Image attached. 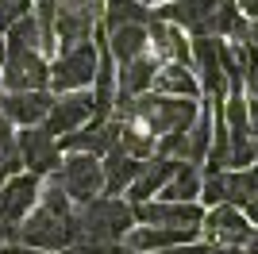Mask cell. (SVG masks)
I'll use <instances>...</instances> for the list:
<instances>
[{
	"label": "cell",
	"mask_w": 258,
	"mask_h": 254,
	"mask_svg": "<svg viewBox=\"0 0 258 254\" xmlns=\"http://www.w3.org/2000/svg\"><path fill=\"white\" fill-rule=\"evenodd\" d=\"M158 197H162V201H181V204L197 201V197H201V169H197L193 162H177L173 177L162 185Z\"/></svg>",
	"instance_id": "603a6c76"
},
{
	"label": "cell",
	"mask_w": 258,
	"mask_h": 254,
	"mask_svg": "<svg viewBox=\"0 0 258 254\" xmlns=\"http://www.w3.org/2000/svg\"><path fill=\"white\" fill-rule=\"evenodd\" d=\"M108 54L116 58L119 66L123 62H135L139 54L151 50V39H147V27H139V23H127V27H116V31H108Z\"/></svg>",
	"instance_id": "44dd1931"
},
{
	"label": "cell",
	"mask_w": 258,
	"mask_h": 254,
	"mask_svg": "<svg viewBox=\"0 0 258 254\" xmlns=\"http://www.w3.org/2000/svg\"><path fill=\"white\" fill-rule=\"evenodd\" d=\"M173 169H177V162L173 158H154V162H143L139 173H135V181L127 185L131 193V204H143V201H151L154 193H162V185L173 177Z\"/></svg>",
	"instance_id": "2e32d148"
},
{
	"label": "cell",
	"mask_w": 258,
	"mask_h": 254,
	"mask_svg": "<svg viewBox=\"0 0 258 254\" xmlns=\"http://www.w3.org/2000/svg\"><path fill=\"white\" fill-rule=\"evenodd\" d=\"M0 254H43V250H31L23 243H0Z\"/></svg>",
	"instance_id": "1f68e13d"
},
{
	"label": "cell",
	"mask_w": 258,
	"mask_h": 254,
	"mask_svg": "<svg viewBox=\"0 0 258 254\" xmlns=\"http://www.w3.org/2000/svg\"><path fill=\"white\" fill-rule=\"evenodd\" d=\"M143 4H147V0H143Z\"/></svg>",
	"instance_id": "f35d334b"
},
{
	"label": "cell",
	"mask_w": 258,
	"mask_h": 254,
	"mask_svg": "<svg viewBox=\"0 0 258 254\" xmlns=\"http://www.w3.org/2000/svg\"><path fill=\"white\" fill-rule=\"evenodd\" d=\"M16 243L31 246V250H43V254H58L74 243V231H70V216H54L46 208H31L16 223Z\"/></svg>",
	"instance_id": "277c9868"
},
{
	"label": "cell",
	"mask_w": 258,
	"mask_h": 254,
	"mask_svg": "<svg viewBox=\"0 0 258 254\" xmlns=\"http://www.w3.org/2000/svg\"><path fill=\"white\" fill-rule=\"evenodd\" d=\"M97 77V42H81V46H70L54 58L50 66V89L54 93H74V89H85Z\"/></svg>",
	"instance_id": "ba28073f"
},
{
	"label": "cell",
	"mask_w": 258,
	"mask_h": 254,
	"mask_svg": "<svg viewBox=\"0 0 258 254\" xmlns=\"http://www.w3.org/2000/svg\"><path fill=\"white\" fill-rule=\"evenodd\" d=\"M131 227H135L131 204L119 197H93L85 204H74V212H70L74 243L97 246L100 254H123V235Z\"/></svg>",
	"instance_id": "6da1fadb"
},
{
	"label": "cell",
	"mask_w": 258,
	"mask_h": 254,
	"mask_svg": "<svg viewBox=\"0 0 258 254\" xmlns=\"http://www.w3.org/2000/svg\"><path fill=\"white\" fill-rule=\"evenodd\" d=\"M131 119L139 127H147L154 139L173 135V131H189V123L197 119V100H185V96H162V93H143L131 100ZM127 123V119H123ZM158 147V143H154Z\"/></svg>",
	"instance_id": "7a4b0ae2"
},
{
	"label": "cell",
	"mask_w": 258,
	"mask_h": 254,
	"mask_svg": "<svg viewBox=\"0 0 258 254\" xmlns=\"http://www.w3.org/2000/svg\"><path fill=\"white\" fill-rule=\"evenodd\" d=\"M58 254H100L97 246H85V243H70L66 250H58Z\"/></svg>",
	"instance_id": "d6a6232c"
},
{
	"label": "cell",
	"mask_w": 258,
	"mask_h": 254,
	"mask_svg": "<svg viewBox=\"0 0 258 254\" xmlns=\"http://www.w3.org/2000/svg\"><path fill=\"white\" fill-rule=\"evenodd\" d=\"M143 162L139 158H131V154H123V150H108L104 162H100V169H104V193L108 197H116V193H123L135 181V173H139Z\"/></svg>",
	"instance_id": "7402d4cb"
},
{
	"label": "cell",
	"mask_w": 258,
	"mask_h": 254,
	"mask_svg": "<svg viewBox=\"0 0 258 254\" xmlns=\"http://www.w3.org/2000/svg\"><path fill=\"white\" fill-rule=\"evenodd\" d=\"M0 66H4V42H0Z\"/></svg>",
	"instance_id": "74e56055"
},
{
	"label": "cell",
	"mask_w": 258,
	"mask_h": 254,
	"mask_svg": "<svg viewBox=\"0 0 258 254\" xmlns=\"http://www.w3.org/2000/svg\"><path fill=\"white\" fill-rule=\"evenodd\" d=\"M208 147H212V104L197 108V119L185 131V162L197 166L201 158H208Z\"/></svg>",
	"instance_id": "d4e9b609"
},
{
	"label": "cell",
	"mask_w": 258,
	"mask_h": 254,
	"mask_svg": "<svg viewBox=\"0 0 258 254\" xmlns=\"http://www.w3.org/2000/svg\"><path fill=\"white\" fill-rule=\"evenodd\" d=\"M39 181L43 177H35V173H12V177L0 185V227H4V223L16 227V223L39 204Z\"/></svg>",
	"instance_id": "4fadbf2b"
},
{
	"label": "cell",
	"mask_w": 258,
	"mask_h": 254,
	"mask_svg": "<svg viewBox=\"0 0 258 254\" xmlns=\"http://www.w3.org/2000/svg\"><path fill=\"white\" fill-rule=\"evenodd\" d=\"M12 173H20V166H0V185L12 177Z\"/></svg>",
	"instance_id": "8d00e7d4"
},
{
	"label": "cell",
	"mask_w": 258,
	"mask_h": 254,
	"mask_svg": "<svg viewBox=\"0 0 258 254\" xmlns=\"http://www.w3.org/2000/svg\"><path fill=\"white\" fill-rule=\"evenodd\" d=\"M154 74H158V58H154L151 50L139 54L135 62H123V66H119V74H116L119 96H143L154 85Z\"/></svg>",
	"instance_id": "d6986e66"
},
{
	"label": "cell",
	"mask_w": 258,
	"mask_h": 254,
	"mask_svg": "<svg viewBox=\"0 0 258 254\" xmlns=\"http://www.w3.org/2000/svg\"><path fill=\"white\" fill-rule=\"evenodd\" d=\"M131 216L143 227H201V220H205V212L197 208L193 201L189 204H181V201H143V204H131Z\"/></svg>",
	"instance_id": "7c38bea8"
},
{
	"label": "cell",
	"mask_w": 258,
	"mask_h": 254,
	"mask_svg": "<svg viewBox=\"0 0 258 254\" xmlns=\"http://www.w3.org/2000/svg\"><path fill=\"white\" fill-rule=\"evenodd\" d=\"M154 12L143 4V0H104V27L108 31H116V27H127V23H139V27H147L151 23Z\"/></svg>",
	"instance_id": "cb8c5ba5"
},
{
	"label": "cell",
	"mask_w": 258,
	"mask_h": 254,
	"mask_svg": "<svg viewBox=\"0 0 258 254\" xmlns=\"http://www.w3.org/2000/svg\"><path fill=\"white\" fill-rule=\"evenodd\" d=\"M193 66L201 74V89H205L212 100L227 93V77H224V66H220V39H193Z\"/></svg>",
	"instance_id": "9a60e30c"
},
{
	"label": "cell",
	"mask_w": 258,
	"mask_h": 254,
	"mask_svg": "<svg viewBox=\"0 0 258 254\" xmlns=\"http://www.w3.org/2000/svg\"><path fill=\"white\" fill-rule=\"evenodd\" d=\"M151 89H154V93H162V96H185V100H193V96L201 93V85H197L193 70H189V66H181V62L158 66V74H154V85H151Z\"/></svg>",
	"instance_id": "ffe728a7"
},
{
	"label": "cell",
	"mask_w": 258,
	"mask_h": 254,
	"mask_svg": "<svg viewBox=\"0 0 258 254\" xmlns=\"http://www.w3.org/2000/svg\"><path fill=\"white\" fill-rule=\"evenodd\" d=\"M54 177H58V185L66 189V197L74 204H85L104 193V169H100V158H93V154L70 150L62 158V166L54 169Z\"/></svg>",
	"instance_id": "8992f818"
},
{
	"label": "cell",
	"mask_w": 258,
	"mask_h": 254,
	"mask_svg": "<svg viewBox=\"0 0 258 254\" xmlns=\"http://www.w3.org/2000/svg\"><path fill=\"white\" fill-rule=\"evenodd\" d=\"M4 35H8V42H4V46H27V50H43V31H39V20H35V12L20 16V20L12 23Z\"/></svg>",
	"instance_id": "4316f807"
},
{
	"label": "cell",
	"mask_w": 258,
	"mask_h": 254,
	"mask_svg": "<svg viewBox=\"0 0 258 254\" xmlns=\"http://www.w3.org/2000/svg\"><path fill=\"white\" fill-rule=\"evenodd\" d=\"M239 212H243V220H247L250 227H258V201H247V204H243Z\"/></svg>",
	"instance_id": "4dcf8cb0"
},
{
	"label": "cell",
	"mask_w": 258,
	"mask_h": 254,
	"mask_svg": "<svg viewBox=\"0 0 258 254\" xmlns=\"http://www.w3.org/2000/svg\"><path fill=\"white\" fill-rule=\"evenodd\" d=\"M50 81V66L39 50L27 46H4V66H0V85L4 93H39Z\"/></svg>",
	"instance_id": "5b68a950"
},
{
	"label": "cell",
	"mask_w": 258,
	"mask_h": 254,
	"mask_svg": "<svg viewBox=\"0 0 258 254\" xmlns=\"http://www.w3.org/2000/svg\"><path fill=\"white\" fill-rule=\"evenodd\" d=\"M50 100L54 96L46 89H39V93H4L0 96V116L20 127H39L50 112Z\"/></svg>",
	"instance_id": "5bb4252c"
},
{
	"label": "cell",
	"mask_w": 258,
	"mask_h": 254,
	"mask_svg": "<svg viewBox=\"0 0 258 254\" xmlns=\"http://www.w3.org/2000/svg\"><path fill=\"white\" fill-rule=\"evenodd\" d=\"M239 16L243 20H258V0H239Z\"/></svg>",
	"instance_id": "f546056e"
},
{
	"label": "cell",
	"mask_w": 258,
	"mask_h": 254,
	"mask_svg": "<svg viewBox=\"0 0 258 254\" xmlns=\"http://www.w3.org/2000/svg\"><path fill=\"white\" fill-rule=\"evenodd\" d=\"M205 254H243V250H239V246H208Z\"/></svg>",
	"instance_id": "e575fe53"
},
{
	"label": "cell",
	"mask_w": 258,
	"mask_h": 254,
	"mask_svg": "<svg viewBox=\"0 0 258 254\" xmlns=\"http://www.w3.org/2000/svg\"><path fill=\"white\" fill-rule=\"evenodd\" d=\"M247 93H250V104H258V70L247 74Z\"/></svg>",
	"instance_id": "836d02e7"
},
{
	"label": "cell",
	"mask_w": 258,
	"mask_h": 254,
	"mask_svg": "<svg viewBox=\"0 0 258 254\" xmlns=\"http://www.w3.org/2000/svg\"><path fill=\"white\" fill-rule=\"evenodd\" d=\"M216 4H220V0H170V4H162V8L154 12V20L173 23V27H181V31H197Z\"/></svg>",
	"instance_id": "e0dca14e"
},
{
	"label": "cell",
	"mask_w": 258,
	"mask_h": 254,
	"mask_svg": "<svg viewBox=\"0 0 258 254\" xmlns=\"http://www.w3.org/2000/svg\"><path fill=\"white\" fill-rule=\"evenodd\" d=\"M85 123H93V93L85 89H74V93H58L50 100V112H46L43 127L50 131L54 139H66L81 131Z\"/></svg>",
	"instance_id": "30bf717a"
},
{
	"label": "cell",
	"mask_w": 258,
	"mask_h": 254,
	"mask_svg": "<svg viewBox=\"0 0 258 254\" xmlns=\"http://www.w3.org/2000/svg\"><path fill=\"white\" fill-rule=\"evenodd\" d=\"M243 254H258V227H254V235L247 239V246H243Z\"/></svg>",
	"instance_id": "d590c367"
},
{
	"label": "cell",
	"mask_w": 258,
	"mask_h": 254,
	"mask_svg": "<svg viewBox=\"0 0 258 254\" xmlns=\"http://www.w3.org/2000/svg\"><path fill=\"white\" fill-rule=\"evenodd\" d=\"M201 235H208V246H239L243 250L247 239L254 235V227L243 220V212L235 204H216L201 220Z\"/></svg>",
	"instance_id": "8fae6325"
},
{
	"label": "cell",
	"mask_w": 258,
	"mask_h": 254,
	"mask_svg": "<svg viewBox=\"0 0 258 254\" xmlns=\"http://www.w3.org/2000/svg\"><path fill=\"white\" fill-rule=\"evenodd\" d=\"M224 185H227V204H235V208H243L247 201H258V166L227 169Z\"/></svg>",
	"instance_id": "484cf974"
},
{
	"label": "cell",
	"mask_w": 258,
	"mask_h": 254,
	"mask_svg": "<svg viewBox=\"0 0 258 254\" xmlns=\"http://www.w3.org/2000/svg\"><path fill=\"white\" fill-rule=\"evenodd\" d=\"M0 166H20V154H16V127L0 116Z\"/></svg>",
	"instance_id": "f1b7e54d"
},
{
	"label": "cell",
	"mask_w": 258,
	"mask_h": 254,
	"mask_svg": "<svg viewBox=\"0 0 258 254\" xmlns=\"http://www.w3.org/2000/svg\"><path fill=\"white\" fill-rule=\"evenodd\" d=\"M224 173L227 169H216V173H208V177H201V197H205V204H227V185H224Z\"/></svg>",
	"instance_id": "83f0119b"
},
{
	"label": "cell",
	"mask_w": 258,
	"mask_h": 254,
	"mask_svg": "<svg viewBox=\"0 0 258 254\" xmlns=\"http://www.w3.org/2000/svg\"><path fill=\"white\" fill-rule=\"evenodd\" d=\"M100 16H104L100 0H54V42L62 50L89 42Z\"/></svg>",
	"instance_id": "3957f363"
},
{
	"label": "cell",
	"mask_w": 258,
	"mask_h": 254,
	"mask_svg": "<svg viewBox=\"0 0 258 254\" xmlns=\"http://www.w3.org/2000/svg\"><path fill=\"white\" fill-rule=\"evenodd\" d=\"M16 154H20V166H27V173L35 177H50L54 169L62 166V150H58V139L39 127H23L16 135Z\"/></svg>",
	"instance_id": "9c48e42d"
},
{
	"label": "cell",
	"mask_w": 258,
	"mask_h": 254,
	"mask_svg": "<svg viewBox=\"0 0 258 254\" xmlns=\"http://www.w3.org/2000/svg\"><path fill=\"white\" fill-rule=\"evenodd\" d=\"M147 39L154 42V58H166V62L189 66V46H185L181 27L162 23V20H154V16H151V23H147Z\"/></svg>",
	"instance_id": "ac0fdd59"
},
{
	"label": "cell",
	"mask_w": 258,
	"mask_h": 254,
	"mask_svg": "<svg viewBox=\"0 0 258 254\" xmlns=\"http://www.w3.org/2000/svg\"><path fill=\"white\" fill-rule=\"evenodd\" d=\"M224 131H227V147H231V169H247L254 166L258 158V147H254V131H250V104L243 93H231L224 108Z\"/></svg>",
	"instance_id": "52a82bcc"
}]
</instances>
